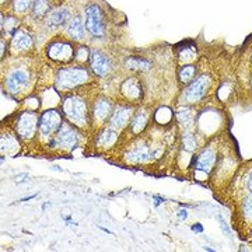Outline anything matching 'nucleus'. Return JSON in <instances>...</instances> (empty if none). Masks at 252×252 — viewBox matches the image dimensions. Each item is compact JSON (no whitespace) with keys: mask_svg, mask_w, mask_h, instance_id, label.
Instances as JSON below:
<instances>
[{"mask_svg":"<svg viewBox=\"0 0 252 252\" xmlns=\"http://www.w3.org/2000/svg\"><path fill=\"white\" fill-rule=\"evenodd\" d=\"M90 79L84 67H64L56 76V89L61 91L70 90Z\"/></svg>","mask_w":252,"mask_h":252,"instance_id":"nucleus-1","label":"nucleus"},{"mask_svg":"<svg viewBox=\"0 0 252 252\" xmlns=\"http://www.w3.org/2000/svg\"><path fill=\"white\" fill-rule=\"evenodd\" d=\"M4 1H6V0H1V3H4Z\"/></svg>","mask_w":252,"mask_h":252,"instance_id":"nucleus-32","label":"nucleus"},{"mask_svg":"<svg viewBox=\"0 0 252 252\" xmlns=\"http://www.w3.org/2000/svg\"><path fill=\"white\" fill-rule=\"evenodd\" d=\"M28 84H30V76L23 69H14L6 77V89L13 95L21 94L23 91L27 89Z\"/></svg>","mask_w":252,"mask_h":252,"instance_id":"nucleus-6","label":"nucleus"},{"mask_svg":"<svg viewBox=\"0 0 252 252\" xmlns=\"http://www.w3.org/2000/svg\"><path fill=\"white\" fill-rule=\"evenodd\" d=\"M70 18V13L69 10L66 9H58L54 10L48 18H46V23L49 27H59V26H63L67 20Z\"/></svg>","mask_w":252,"mask_h":252,"instance_id":"nucleus-17","label":"nucleus"},{"mask_svg":"<svg viewBox=\"0 0 252 252\" xmlns=\"http://www.w3.org/2000/svg\"><path fill=\"white\" fill-rule=\"evenodd\" d=\"M32 44H34L32 36L24 31H17L11 39V49L13 52H23V51H28Z\"/></svg>","mask_w":252,"mask_h":252,"instance_id":"nucleus-14","label":"nucleus"},{"mask_svg":"<svg viewBox=\"0 0 252 252\" xmlns=\"http://www.w3.org/2000/svg\"><path fill=\"white\" fill-rule=\"evenodd\" d=\"M244 213H245V216L248 217H252V193L248 196V198L245 199V202H244Z\"/></svg>","mask_w":252,"mask_h":252,"instance_id":"nucleus-28","label":"nucleus"},{"mask_svg":"<svg viewBox=\"0 0 252 252\" xmlns=\"http://www.w3.org/2000/svg\"><path fill=\"white\" fill-rule=\"evenodd\" d=\"M76 56H77V59H80V61H87L89 56H90L89 49H87L86 46H80L79 51H77V54H76Z\"/></svg>","mask_w":252,"mask_h":252,"instance_id":"nucleus-29","label":"nucleus"},{"mask_svg":"<svg viewBox=\"0 0 252 252\" xmlns=\"http://www.w3.org/2000/svg\"><path fill=\"white\" fill-rule=\"evenodd\" d=\"M86 27L93 36L101 38L105 35L104 16L97 4H90L86 10Z\"/></svg>","mask_w":252,"mask_h":252,"instance_id":"nucleus-3","label":"nucleus"},{"mask_svg":"<svg viewBox=\"0 0 252 252\" xmlns=\"http://www.w3.org/2000/svg\"><path fill=\"white\" fill-rule=\"evenodd\" d=\"M130 117H132V108L124 107V105L118 107L111 115V126L114 129H122L129 122Z\"/></svg>","mask_w":252,"mask_h":252,"instance_id":"nucleus-13","label":"nucleus"},{"mask_svg":"<svg viewBox=\"0 0 252 252\" xmlns=\"http://www.w3.org/2000/svg\"><path fill=\"white\" fill-rule=\"evenodd\" d=\"M94 119L98 122L107 121L112 115V104L109 99H98L94 105Z\"/></svg>","mask_w":252,"mask_h":252,"instance_id":"nucleus-15","label":"nucleus"},{"mask_svg":"<svg viewBox=\"0 0 252 252\" xmlns=\"http://www.w3.org/2000/svg\"><path fill=\"white\" fill-rule=\"evenodd\" d=\"M67 34L70 35L73 39H81L84 36V27H83V23L79 17H74L69 23V26L66 28Z\"/></svg>","mask_w":252,"mask_h":252,"instance_id":"nucleus-18","label":"nucleus"},{"mask_svg":"<svg viewBox=\"0 0 252 252\" xmlns=\"http://www.w3.org/2000/svg\"><path fill=\"white\" fill-rule=\"evenodd\" d=\"M216 162V153L212 149H205L199 154L196 161H195V170L196 171L209 172Z\"/></svg>","mask_w":252,"mask_h":252,"instance_id":"nucleus-12","label":"nucleus"},{"mask_svg":"<svg viewBox=\"0 0 252 252\" xmlns=\"http://www.w3.org/2000/svg\"><path fill=\"white\" fill-rule=\"evenodd\" d=\"M4 45H6V44H4V41L1 39V56H4Z\"/></svg>","mask_w":252,"mask_h":252,"instance_id":"nucleus-31","label":"nucleus"},{"mask_svg":"<svg viewBox=\"0 0 252 252\" xmlns=\"http://www.w3.org/2000/svg\"><path fill=\"white\" fill-rule=\"evenodd\" d=\"M77 144V133L73 129V126L64 124L55 133L54 139L51 142L52 147H58L62 150H72L73 147Z\"/></svg>","mask_w":252,"mask_h":252,"instance_id":"nucleus-5","label":"nucleus"},{"mask_svg":"<svg viewBox=\"0 0 252 252\" xmlns=\"http://www.w3.org/2000/svg\"><path fill=\"white\" fill-rule=\"evenodd\" d=\"M121 91H122V94L125 95L126 98L130 99V101H137L139 98H142V94H143L142 84L135 77L124 81L122 86H121Z\"/></svg>","mask_w":252,"mask_h":252,"instance_id":"nucleus-11","label":"nucleus"},{"mask_svg":"<svg viewBox=\"0 0 252 252\" xmlns=\"http://www.w3.org/2000/svg\"><path fill=\"white\" fill-rule=\"evenodd\" d=\"M126 66L127 69H132V70H149L152 67V63L142 58H130L126 62Z\"/></svg>","mask_w":252,"mask_h":252,"instance_id":"nucleus-21","label":"nucleus"},{"mask_svg":"<svg viewBox=\"0 0 252 252\" xmlns=\"http://www.w3.org/2000/svg\"><path fill=\"white\" fill-rule=\"evenodd\" d=\"M209 84H210L209 76H206V74L200 76L189 84V87L184 93V98L188 102H196L199 99H202L205 97L207 89H209Z\"/></svg>","mask_w":252,"mask_h":252,"instance_id":"nucleus-8","label":"nucleus"},{"mask_svg":"<svg viewBox=\"0 0 252 252\" xmlns=\"http://www.w3.org/2000/svg\"><path fill=\"white\" fill-rule=\"evenodd\" d=\"M146 124H147V115L144 114V112H137L133 118V121H132V130L135 132V133H139V132H142L144 127H146Z\"/></svg>","mask_w":252,"mask_h":252,"instance_id":"nucleus-22","label":"nucleus"},{"mask_svg":"<svg viewBox=\"0 0 252 252\" xmlns=\"http://www.w3.org/2000/svg\"><path fill=\"white\" fill-rule=\"evenodd\" d=\"M48 10H49V1L48 0H35L34 1L32 11H34L35 17H44L48 13Z\"/></svg>","mask_w":252,"mask_h":252,"instance_id":"nucleus-24","label":"nucleus"},{"mask_svg":"<svg viewBox=\"0 0 252 252\" xmlns=\"http://www.w3.org/2000/svg\"><path fill=\"white\" fill-rule=\"evenodd\" d=\"M117 137L118 133L114 129H105V130L98 136L97 143H98V146H101V147H109V146H112V144L115 143Z\"/></svg>","mask_w":252,"mask_h":252,"instance_id":"nucleus-20","label":"nucleus"},{"mask_svg":"<svg viewBox=\"0 0 252 252\" xmlns=\"http://www.w3.org/2000/svg\"><path fill=\"white\" fill-rule=\"evenodd\" d=\"M35 0H13V9L17 13H26L31 6H34Z\"/></svg>","mask_w":252,"mask_h":252,"instance_id":"nucleus-26","label":"nucleus"},{"mask_svg":"<svg viewBox=\"0 0 252 252\" xmlns=\"http://www.w3.org/2000/svg\"><path fill=\"white\" fill-rule=\"evenodd\" d=\"M61 126H62V117L55 109L45 111L39 118V124H38L39 132L44 136L54 135Z\"/></svg>","mask_w":252,"mask_h":252,"instance_id":"nucleus-7","label":"nucleus"},{"mask_svg":"<svg viewBox=\"0 0 252 252\" xmlns=\"http://www.w3.org/2000/svg\"><path fill=\"white\" fill-rule=\"evenodd\" d=\"M195 74H196L195 66H184L180 70V80L182 83H189L195 77Z\"/></svg>","mask_w":252,"mask_h":252,"instance_id":"nucleus-25","label":"nucleus"},{"mask_svg":"<svg viewBox=\"0 0 252 252\" xmlns=\"http://www.w3.org/2000/svg\"><path fill=\"white\" fill-rule=\"evenodd\" d=\"M90 63H91V69L94 70L95 74L98 76H105L111 72V62L109 59L102 55L101 52H91L90 54Z\"/></svg>","mask_w":252,"mask_h":252,"instance_id":"nucleus-10","label":"nucleus"},{"mask_svg":"<svg viewBox=\"0 0 252 252\" xmlns=\"http://www.w3.org/2000/svg\"><path fill=\"white\" fill-rule=\"evenodd\" d=\"M184 146H185V149L189 150V152H192V150L196 149V140H195L193 135H190V133H185L184 135Z\"/></svg>","mask_w":252,"mask_h":252,"instance_id":"nucleus-27","label":"nucleus"},{"mask_svg":"<svg viewBox=\"0 0 252 252\" xmlns=\"http://www.w3.org/2000/svg\"><path fill=\"white\" fill-rule=\"evenodd\" d=\"M152 156H153V154L150 153V149H149L147 146H137V147L132 149L129 153L126 154L127 160L130 162H135V164L147 161V160L152 158Z\"/></svg>","mask_w":252,"mask_h":252,"instance_id":"nucleus-16","label":"nucleus"},{"mask_svg":"<svg viewBox=\"0 0 252 252\" xmlns=\"http://www.w3.org/2000/svg\"><path fill=\"white\" fill-rule=\"evenodd\" d=\"M38 124H39V121H38L35 112L26 111L18 115L17 121H16V132L23 139H31L35 135Z\"/></svg>","mask_w":252,"mask_h":252,"instance_id":"nucleus-4","label":"nucleus"},{"mask_svg":"<svg viewBox=\"0 0 252 252\" xmlns=\"http://www.w3.org/2000/svg\"><path fill=\"white\" fill-rule=\"evenodd\" d=\"M63 112L66 118L77 126H84L87 124V107L80 97H69L63 102Z\"/></svg>","mask_w":252,"mask_h":252,"instance_id":"nucleus-2","label":"nucleus"},{"mask_svg":"<svg viewBox=\"0 0 252 252\" xmlns=\"http://www.w3.org/2000/svg\"><path fill=\"white\" fill-rule=\"evenodd\" d=\"M18 26V20H16L14 17H6L4 20V16H1V30L3 32H9V34H16Z\"/></svg>","mask_w":252,"mask_h":252,"instance_id":"nucleus-23","label":"nucleus"},{"mask_svg":"<svg viewBox=\"0 0 252 252\" xmlns=\"http://www.w3.org/2000/svg\"><path fill=\"white\" fill-rule=\"evenodd\" d=\"M248 189H250V192L252 193V174L250 175V180H248Z\"/></svg>","mask_w":252,"mask_h":252,"instance_id":"nucleus-30","label":"nucleus"},{"mask_svg":"<svg viewBox=\"0 0 252 252\" xmlns=\"http://www.w3.org/2000/svg\"><path fill=\"white\" fill-rule=\"evenodd\" d=\"M48 56L56 62L67 63L74 58V49L69 42H54L48 48Z\"/></svg>","mask_w":252,"mask_h":252,"instance_id":"nucleus-9","label":"nucleus"},{"mask_svg":"<svg viewBox=\"0 0 252 252\" xmlns=\"http://www.w3.org/2000/svg\"><path fill=\"white\" fill-rule=\"evenodd\" d=\"M16 150H18L17 139L10 133H6V136H1V153L13 154Z\"/></svg>","mask_w":252,"mask_h":252,"instance_id":"nucleus-19","label":"nucleus"}]
</instances>
